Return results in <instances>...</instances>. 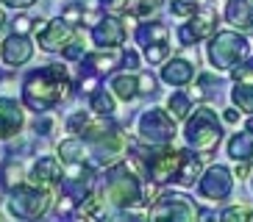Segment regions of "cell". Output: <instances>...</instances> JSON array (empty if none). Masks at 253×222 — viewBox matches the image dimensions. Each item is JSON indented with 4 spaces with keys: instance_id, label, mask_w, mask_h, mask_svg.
<instances>
[{
    "instance_id": "6da1fadb",
    "label": "cell",
    "mask_w": 253,
    "mask_h": 222,
    "mask_svg": "<svg viewBox=\"0 0 253 222\" xmlns=\"http://www.w3.org/2000/svg\"><path fill=\"white\" fill-rule=\"evenodd\" d=\"M70 92V73L64 64H47L25 78L23 86V103L25 109L45 114L67 97Z\"/></svg>"
},
{
    "instance_id": "d590c367",
    "label": "cell",
    "mask_w": 253,
    "mask_h": 222,
    "mask_svg": "<svg viewBox=\"0 0 253 222\" xmlns=\"http://www.w3.org/2000/svg\"><path fill=\"white\" fill-rule=\"evenodd\" d=\"M61 17H64L70 25H78V22L84 20V6H67L64 11H61Z\"/></svg>"
},
{
    "instance_id": "83f0119b",
    "label": "cell",
    "mask_w": 253,
    "mask_h": 222,
    "mask_svg": "<svg viewBox=\"0 0 253 222\" xmlns=\"http://www.w3.org/2000/svg\"><path fill=\"white\" fill-rule=\"evenodd\" d=\"M100 214H103V203H100V197L86 194L84 200H78L75 217H81V220H95V217H100Z\"/></svg>"
},
{
    "instance_id": "bcb514c9",
    "label": "cell",
    "mask_w": 253,
    "mask_h": 222,
    "mask_svg": "<svg viewBox=\"0 0 253 222\" xmlns=\"http://www.w3.org/2000/svg\"><path fill=\"white\" fill-rule=\"evenodd\" d=\"M245 131H248V133H253V117H251V119H248V122H245Z\"/></svg>"
},
{
    "instance_id": "3957f363",
    "label": "cell",
    "mask_w": 253,
    "mask_h": 222,
    "mask_svg": "<svg viewBox=\"0 0 253 222\" xmlns=\"http://www.w3.org/2000/svg\"><path fill=\"white\" fill-rule=\"evenodd\" d=\"M106 200L117 208H134L142 203V184L128 164H114L106 170Z\"/></svg>"
},
{
    "instance_id": "7a4b0ae2",
    "label": "cell",
    "mask_w": 253,
    "mask_h": 222,
    "mask_svg": "<svg viewBox=\"0 0 253 222\" xmlns=\"http://www.w3.org/2000/svg\"><path fill=\"white\" fill-rule=\"evenodd\" d=\"M184 139L198 153H211L220 145V139H223V122L217 119V114L211 109L198 106L184 119Z\"/></svg>"
},
{
    "instance_id": "603a6c76",
    "label": "cell",
    "mask_w": 253,
    "mask_h": 222,
    "mask_svg": "<svg viewBox=\"0 0 253 222\" xmlns=\"http://www.w3.org/2000/svg\"><path fill=\"white\" fill-rule=\"evenodd\" d=\"M186 25L195 31V37H198V39H209V37H214L217 17L211 14V11H198V14H195L192 20L186 22Z\"/></svg>"
},
{
    "instance_id": "60d3db41",
    "label": "cell",
    "mask_w": 253,
    "mask_h": 222,
    "mask_svg": "<svg viewBox=\"0 0 253 222\" xmlns=\"http://www.w3.org/2000/svg\"><path fill=\"white\" fill-rule=\"evenodd\" d=\"M123 67H126V70H136V67H139V53L128 50L126 56H123Z\"/></svg>"
},
{
    "instance_id": "836d02e7",
    "label": "cell",
    "mask_w": 253,
    "mask_h": 222,
    "mask_svg": "<svg viewBox=\"0 0 253 222\" xmlns=\"http://www.w3.org/2000/svg\"><path fill=\"white\" fill-rule=\"evenodd\" d=\"M61 56H64L67 61H84V59H86V53H84V42H81V39H73V42L61 50Z\"/></svg>"
},
{
    "instance_id": "ab89813d",
    "label": "cell",
    "mask_w": 253,
    "mask_h": 222,
    "mask_svg": "<svg viewBox=\"0 0 253 222\" xmlns=\"http://www.w3.org/2000/svg\"><path fill=\"white\" fill-rule=\"evenodd\" d=\"M37 28V22H34V17H17V22H14V31H20V34H28V31H34Z\"/></svg>"
},
{
    "instance_id": "52a82bcc",
    "label": "cell",
    "mask_w": 253,
    "mask_h": 222,
    "mask_svg": "<svg viewBox=\"0 0 253 222\" xmlns=\"http://www.w3.org/2000/svg\"><path fill=\"white\" fill-rule=\"evenodd\" d=\"M139 139L150 148H162V145H170L175 139V117L164 109H148L139 117Z\"/></svg>"
},
{
    "instance_id": "f35d334b",
    "label": "cell",
    "mask_w": 253,
    "mask_h": 222,
    "mask_svg": "<svg viewBox=\"0 0 253 222\" xmlns=\"http://www.w3.org/2000/svg\"><path fill=\"white\" fill-rule=\"evenodd\" d=\"M234 81H253V64L234 67Z\"/></svg>"
},
{
    "instance_id": "7c38bea8",
    "label": "cell",
    "mask_w": 253,
    "mask_h": 222,
    "mask_svg": "<svg viewBox=\"0 0 253 222\" xmlns=\"http://www.w3.org/2000/svg\"><path fill=\"white\" fill-rule=\"evenodd\" d=\"M92 42L100 47V50H114V47H120V44L126 42V25H123V20L114 14H103L100 20L92 25Z\"/></svg>"
},
{
    "instance_id": "d6a6232c",
    "label": "cell",
    "mask_w": 253,
    "mask_h": 222,
    "mask_svg": "<svg viewBox=\"0 0 253 222\" xmlns=\"http://www.w3.org/2000/svg\"><path fill=\"white\" fill-rule=\"evenodd\" d=\"M20 181H23V167L20 164H6V170H3V178H0V184L6 186V189H14V186H20Z\"/></svg>"
},
{
    "instance_id": "484cf974",
    "label": "cell",
    "mask_w": 253,
    "mask_h": 222,
    "mask_svg": "<svg viewBox=\"0 0 253 222\" xmlns=\"http://www.w3.org/2000/svg\"><path fill=\"white\" fill-rule=\"evenodd\" d=\"M198 175H201V161H198L192 153H186L184 164H181V170H178V178H175V184L178 186H192L195 181H198Z\"/></svg>"
},
{
    "instance_id": "e575fe53",
    "label": "cell",
    "mask_w": 253,
    "mask_h": 222,
    "mask_svg": "<svg viewBox=\"0 0 253 222\" xmlns=\"http://www.w3.org/2000/svg\"><path fill=\"white\" fill-rule=\"evenodd\" d=\"M89 122V114L86 111H78V114H73V117L67 119V131H73V133H81V128Z\"/></svg>"
},
{
    "instance_id": "d4e9b609",
    "label": "cell",
    "mask_w": 253,
    "mask_h": 222,
    "mask_svg": "<svg viewBox=\"0 0 253 222\" xmlns=\"http://www.w3.org/2000/svg\"><path fill=\"white\" fill-rule=\"evenodd\" d=\"M84 67L92 70V73H97V75H106L117 67V56L114 53H92V56L84 59Z\"/></svg>"
},
{
    "instance_id": "1f68e13d",
    "label": "cell",
    "mask_w": 253,
    "mask_h": 222,
    "mask_svg": "<svg viewBox=\"0 0 253 222\" xmlns=\"http://www.w3.org/2000/svg\"><path fill=\"white\" fill-rule=\"evenodd\" d=\"M223 222H253V208L248 206H231L223 211Z\"/></svg>"
},
{
    "instance_id": "4dcf8cb0",
    "label": "cell",
    "mask_w": 253,
    "mask_h": 222,
    "mask_svg": "<svg viewBox=\"0 0 253 222\" xmlns=\"http://www.w3.org/2000/svg\"><path fill=\"white\" fill-rule=\"evenodd\" d=\"M167 56H170V44L167 42H153L145 47V59H148V64H162V61H167Z\"/></svg>"
},
{
    "instance_id": "5b68a950",
    "label": "cell",
    "mask_w": 253,
    "mask_h": 222,
    "mask_svg": "<svg viewBox=\"0 0 253 222\" xmlns=\"http://www.w3.org/2000/svg\"><path fill=\"white\" fill-rule=\"evenodd\" d=\"M50 208V192L42 186H14L8 194V214L17 220H39Z\"/></svg>"
},
{
    "instance_id": "4316f807",
    "label": "cell",
    "mask_w": 253,
    "mask_h": 222,
    "mask_svg": "<svg viewBox=\"0 0 253 222\" xmlns=\"http://www.w3.org/2000/svg\"><path fill=\"white\" fill-rule=\"evenodd\" d=\"M167 111H170L175 119H186L192 114V97L184 95V92H172L170 100H167Z\"/></svg>"
},
{
    "instance_id": "2e32d148",
    "label": "cell",
    "mask_w": 253,
    "mask_h": 222,
    "mask_svg": "<svg viewBox=\"0 0 253 222\" xmlns=\"http://www.w3.org/2000/svg\"><path fill=\"white\" fill-rule=\"evenodd\" d=\"M195 78V67L186 59H172L162 67V81L170 86H186Z\"/></svg>"
},
{
    "instance_id": "b9f144b4",
    "label": "cell",
    "mask_w": 253,
    "mask_h": 222,
    "mask_svg": "<svg viewBox=\"0 0 253 222\" xmlns=\"http://www.w3.org/2000/svg\"><path fill=\"white\" fill-rule=\"evenodd\" d=\"M3 6H8V8H28V6H34L37 0H0Z\"/></svg>"
},
{
    "instance_id": "e0dca14e",
    "label": "cell",
    "mask_w": 253,
    "mask_h": 222,
    "mask_svg": "<svg viewBox=\"0 0 253 222\" xmlns=\"http://www.w3.org/2000/svg\"><path fill=\"white\" fill-rule=\"evenodd\" d=\"M225 20L239 31L253 28V0H228L225 3Z\"/></svg>"
},
{
    "instance_id": "ffe728a7",
    "label": "cell",
    "mask_w": 253,
    "mask_h": 222,
    "mask_svg": "<svg viewBox=\"0 0 253 222\" xmlns=\"http://www.w3.org/2000/svg\"><path fill=\"white\" fill-rule=\"evenodd\" d=\"M167 25L164 22H142L139 28H136V42L139 47H148L153 42H167Z\"/></svg>"
},
{
    "instance_id": "ac0fdd59",
    "label": "cell",
    "mask_w": 253,
    "mask_h": 222,
    "mask_svg": "<svg viewBox=\"0 0 253 222\" xmlns=\"http://www.w3.org/2000/svg\"><path fill=\"white\" fill-rule=\"evenodd\" d=\"M112 92L120 97V100H134L139 97V75H131V73H120L112 78Z\"/></svg>"
},
{
    "instance_id": "277c9868",
    "label": "cell",
    "mask_w": 253,
    "mask_h": 222,
    "mask_svg": "<svg viewBox=\"0 0 253 222\" xmlns=\"http://www.w3.org/2000/svg\"><path fill=\"white\" fill-rule=\"evenodd\" d=\"M248 53V39L239 31H217L209 37V61L214 70H234Z\"/></svg>"
},
{
    "instance_id": "f6af8a7d",
    "label": "cell",
    "mask_w": 253,
    "mask_h": 222,
    "mask_svg": "<svg viewBox=\"0 0 253 222\" xmlns=\"http://www.w3.org/2000/svg\"><path fill=\"white\" fill-rule=\"evenodd\" d=\"M223 119H225V122H237V119H239V111H237V109H228V111L223 114Z\"/></svg>"
},
{
    "instance_id": "9a60e30c",
    "label": "cell",
    "mask_w": 253,
    "mask_h": 222,
    "mask_svg": "<svg viewBox=\"0 0 253 222\" xmlns=\"http://www.w3.org/2000/svg\"><path fill=\"white\" fill-rule=\"evenodd\" d=\"M31 184L42 186V189H53L56 184H61V167H59V158L53 155H45L39 158L34 167H31Z\"/></svg>"
},
{
    "instance_id": "9c48e42d",
    "label": "cell",
    "mask_w": 253,
    "mask_h": 222,
    "mask_svg": "<svg viewBox=\"0 0 253 222\" xmlns=\"http://www.w3.org/2000/svg\"><path fill=\"white\" fill-rule=\"evenodd\" d=\"M201 217V208L195 206L186 194H162L150 206L148 220H178V222H192Z\"/></svg>"
},
{
    "instance_id": "d6986e66",
    "label": "cell",
    "mask_w": 253,
    "mask_h": 222,
    "mask_svg": "<svg viewBox=\"0 0 253 222\" xmlns=\"http://www.w3.org/2000/svg\"><path fill=\"white\" fill-rule=\"evenodd\" d=\"M228 155L234 161H251L253 158V133H234L228 139Z\"/></svg>"
},
{
    "instance_id": "ba28073f",
    "label": "cell",
    "mask_w": 253,
    "mask_h": 222,
    "mask_svg": "<svg viewBox=\"0 0 253 222\" xmlns=\"http://www.w3.org/2000/svg\"><path fill=\"white\" fill-rule=\"evenodd\" d=\"M81 133H84V139L92 142L95 155L100 158V161L117 158V155L126 150V139H123V133H120L114 125H106V119H89V122L81 128Z\"/></svg>"
},
{
    "instance_id": "44dd1931",
    "label": "cell",
    "mask_w": 253,
    "mask_h": 222,
    "mask_svg": "<svg viewBox=\"0 0 253 222\" xmlns=\"http://www.w3.org/2000/svg\"><path fill=\"white\" fill-rule=\"evenodd\" d=\"M59 161L61 164H84L86 161V148L81 139H64L59 142Z\"/></svg>"
},
{
    "instance_id": "cb8c5ba5",
    "label": "cell",
    "mask_w": 253,
    "mask_h": 222,
    "mask_svg": "<svg viewBox=\"0 0 253 222\" xmlns=\"http://www.w3.org/2000/svg\"><path fill=\"white\" fill-rule=\"evenodd\" d=\"M231 100L239 111L253 114V81H237V86L231 89Z\"/></svg>"
},
{
    "instance_id": "8992f818",
    "label": "cell",
    "mask_w": 253,
    "mask_h": 222,
    "mask_svg": "<svg viewBox=\"0 0 253 222\" xmlns=\"http://www.w3.org/2000/svg\"><path fill=\"white\" fill-rule=\"evenodd\" d=\"M186 153H189V150H175V148H170V145H162L159 150L145 155V170H148L150 184H156V186L175 184Z\"/></svg>"
},
{
    "instance_id": "f546056e",
    "label": "cell",
    "mask_w": 253,
    "mask_h": 222,
    "mask_svg": "<svg viewBox=\"0 0 253 222\" xmlns=\"http://www.w3.org/2000/svg\"><path fill=\"white\" fill-rule=\"evenodd\" d=\"M170 11H172V17H178V20H192V17L198 14V3H195V0H172Z\"/></svg>"
},
{
    "instance_id": "30bf717a",
    "label": "cell",
    "mask_w": 253,
    "mask_h": 222,
    "mask_svg": "<svg viewBox=\"0 0 253 222\" xmlns=\"http://www.w3.org/2000/svg\"><path fill=\"white\" fill-rule=\"evenodd\" d=\"M234 189V172H228L223 164H214V167H209L206 172L201 175V184H198V192L201 197L211 200V203H220L225 200Z\"/></svg>"
},
{
    "instance_id": "7bdbcfd3",
    "label": "cell",
    "mask_w": 253,
    "mask_h": 222,
    "mask_svg": "<svg viewBox=\"0 0 253 222\" xmlns=\"http://www.w3.org/2000/svg\"><path fill=\"white\" fill-rule=\"evenodd\" d=\"M97 6H106V8H114V11H117V8H126V3L128 0H95Z\"/></svg>"
},
{
    "instance_id": "8fae6325",
    "label": "cell",
    "mask_w": 253,
    "mask_h": 222,
    "mask_svg": "<svg viewBox=\"0 0 253 222\" xmlns=\"http://www.w3.org/2000/svg\"><path fill=\"white\" fill-rule=\"evenodd\" d=\"M37 42H39V47L47 50V53H61L70 42H73V25H70L64 17L47 20L42 28H37Z\"/></svg>"
},
{
    "instance_id": "ee69618b",
    "label": "cell",
    "mask_w": 253,
    "mask_h": 222,
    "mask_svg": "<svg viewBox=\"0 0 253 222\" xmlns=\"http://www.w3.org/2000/svg\"><path fill=\"white\" fill-rule=\"evenodd\" d=\"M237 178H245L248 175V161H237V170H234Z\"/></svg>"
},
{
    "instance_id": "4fadbf2b",
    "label": "cell",
    "mask_w": 253,
    "mask_h": 222,
    "mask_svg": "<svg viewBox=\"0 0 253 222\" xmlns=\"http://www.w3.org/2000/svg\"><path fill=\"white\" fill-rule=\"evenodd\" d=\"M31 56H34V44H31V39L25 37V34H20V31H14L11 37H6L3 44H0V59L8 67L25 64V61H31Z\"/></svg>"
},
{
    "instance_id": "f1b7e54d",
    "label": "cell",
    "mask_w": 253,
    "mask_h": 222,
    "mask_svg": "<svg viewBox=\"0 0 253 222\" xmlns=\"http://www.w3.org/2000/svg\"><path fill=\"white\" fill-rule=\"evenodd\" d=\"M217 86H220V81H217L211 73H203L201 78H198V86L192 89V95L198 97V100H206V97H214L217 95Z\"/></svg>"
},
{
    "instance_id": "74e56055",
    "label": "cell",
    "mask_w": 253,
    "mask_h": 222,
    "mask_svg": "<svg viewBox=\"0 0 253 222\" xmlns=\"http://www.w3.org/2000/svg\"><path fill=\"white\" fill-rule=\"evenodd\" d=\"M150 92H156V75H139V95H150Z\"/></svg>"
},
{
    "instance_id": "7402d4cb",
    "label": "cell",
    "mask_w": 253,
    "mask_h": 222,
    "mask_svg": "<svg viewBox=\"0 0 253 222\" xmlns=\"http://www.w3.org/2000/svg\"><path fill=\"white\" fill-rule=\"evenodd\" d=\"M114 92H106V89H95L89 95V109L95 111L97 117H112L114 111H117V106H114Z\"/></svg>"
},
{
    "instance_id": "c3c4849f",
    "label": "cell",
    "mask_w": 253,
    "mask_h": 222,
    "mask_svg": "<svg viewBox=\"0 0 253 222\" xmlns=\"http://www.w3.org/2000/svg\"><path fill=\"white\" fill-rule=\"evenodd\" d=\"M156 3H162V0H156Z\"/></svg>"
},
{
    "instance_id": "7dc6e473",
    "label": "cell",
    "mask_w": 253,
    "mask_h": 222,
    "mask_svg": "<svg viewBox=\"0 0 253 222\" xmlns=\"http://www.w3.org/2000/svg\"><path fill=\"white\" fill-rule=\"evenodd\" d=\"M3 22H6V14H3V8H0V28H3Z\"/></svg>"
},
{
    "instance_id": "8d00e7d4",
    "label": "cell",
    "mask_w": 253,
    "mask_h": 222,
    "mask_svg": "<svg viewBox=\"0 0 253 222\" xmlns=\"http://www.w3.org/2000/svg\"><path fill=\"white\" fill-rule=\"evenodd\" d=\"M178 42L184 44V47H192V44L201 42V39L195 37V31L189 28V25H181V28H178Z\"/></svg>"
},
{
    "instance_id": "5bb4252c",
    "label": "cell",
    "mask_w": 253,
    "mask_h": 222,
    "mask_svg": "<svg viewBox=\"0 0 253 222\" xmlns=\"http://www.w3.org/2000/svg\"><path fill=\"white\" fill-rule=\"evenodd\" d=\"M25 125V111L17 100L0 97V139H11L23 131Z\"/></svg>"
}]
</instances>
